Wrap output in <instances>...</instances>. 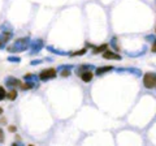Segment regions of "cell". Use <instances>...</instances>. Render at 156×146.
<instances>
[{"instance_id": "6da1fadb", "label": "cell", "mask_w": 156, "mask_h": 146, "mask_svg": "<svg viewBox=\"0 0 156 146\" xmlns=\"http://www.w3.org/2000/svg\"><path fill=\"white\" fill-rule=\"evenodd\" d=\"M30 37H23V38H20V39L17 41H14L11 46H8L7 47V51L9 52H23V51H26L29 47H30Z\"/></svg>"}, {"instance_id": "7a4b0ae2", "label": "cell", "mask_w": 156, "mask_h": 146, "mask_svg": "<svg viewBox=\"0 0 156 146\" xmlns=\"http://www.w3.org/2000/svg\"><path fill=\"white\" fill-rule=\"evenodd\" d=\"M143 85L147 89H154L156 85V75L155 72H148L143 76Z\"/></svg>"}, {"instance_id": "3957f363", "label": "cell", "mask_w": 156, "mask_h": 146, "mask_svg": "<svg viewBox=\"0 0 156 146\" xmlns=\"http://www.w3.org/2000/svg\"><path fill=\"white\" fill-rule=\"evenodd\" d=\"M44 47V42H43V39H34L30 42V55H35V53H39L42 51V48Z\"/></svg>"}, {"instance_id": "277c9868", "label": "cell", "mask_w": 156, "mask_h": 146, "mask_svg": "<svg viewBox=\"0 0 156 146\" xmlns=\"http://www.w3.org/2000/svg\"><path fill=\"white\" fill-rule=\"evenodd\" d=\"M56 75H57L56 69H53V68H48V69H43L38 77H39V80L41 81H47V80L55 78Z\"/></svg>"}, {"instance_id": "5b68a950", "label": "cell", "mask_w": 156, "mask_h": 146, "mask_svg": "<svg viewBox=\"0 0 156 146\" xmlns=\"http://www.w3.org/2000/svg\"><path fill=\"white\" fill-rule=\"evenodd\" d=\"M23 81L31 86V89H37L39 87V77L37 75H25L23 76Z\"/></svg>"}, {"instance_id": "8992f818", "label": "cell", "mask_w": 156, "mask_h": 146, "mask_svg": "<svg viewBox=\"0 0 156 146\" xmlns=\"http://www.w3.org/2000/svg\"><path fill=\"white\" fill-rule=\"evenodd\" d=\"M117 73H131V75H134L135 77H140L142 76V71L139 69V68H134V67H130V68H117Z\"/></svg>"}, {"instance_id": "52a82bcc", "label": "cell", "mask_w": 156, "mask_h": 146, "mask_svg": "<svg viewBox=\"0 0 156 146\" xmlns=\"http://www.w3.org/2000/svg\"><path fill=\"white\" fill-rule=\"evenodd\" d=\"M20 85H21V81L18 78H16V77L8 76L5 78V86L9 87V89H16V87H18Z\"/></svg>"}, {"instance_id": "ba28073f", "label": "cell", "mask_w": 156, "mask_h": 146, "mask_svg": "<svg viewBox=\"0 0 156 146\" xmlns=\"http://www.w3.org/2000/svg\"><path fill=\"white\" fill-rule=\"evenodd\" d=\"M103 57H104V59H108V60H121V59H122V56H121L120 53H116L115 51H109L108 48L104 51Z\"/></svg>"}, {"instance_id": "9c48e42d", "label": "cell", "mask_w": 156, "mask_h": 146, "mask_svg": "<svg viewBox=\"0 0 156 146\" xmlns=\"http://www.w3.org/2000/svg\"><path fill=\"white\" fill-rule=\"evenodd\" d=\"M94 69H95V67L92 64H82V65H78L76 68V73H77V76H80L81 73L89 72V71H94Z\"/></svg>"}, {"instance_id": "30bf717a", "label": "cell", "mask_w": 156, "mask_h": 146, "mask_svg": "<svg viewBox=\"0 0 156 146\" xmlns=\"http://www.w3.org/2000/svg\"><path fill=\"white\" fill-rule=\"evenodd\" d=\"M47 51H50L52 53H55V55H58V56H69L70 52L68 51H62V50H58V48L53 47V46H47Z\"/></svg>"}, {"instance_id": "8fae6325", "label": "cell", "mask_w": 156, "mask_h": 146, "mask_svg": "<svg viewBox=\"0 0 156 146\" xmlns=\"http://www.w3.org/2000/svg\"><path fill=\"white\" fill-rule=\"evenodd\" d=\"M115 68L112 67V65H105V67H99V68H96L95 69V75L96 76H103L104 73L107 72H109V71H113Z\"/></svg>"}, {"instance_id": "7c38bea8", "label": "cell", "mask_w": 156, "mask_h": 146, "mask_svg": "<svg viewBox=\"0 0 156 146\" xmlns=\"http://www.w3.org/2000/svg\"><path fill=\"white\" fill-rule=\"evenodd\" d=\"M13 37V34H0V48H4L5 47V45L8 43V41L11 39V38Z\"/></svg>"}, {"instance_id": "4fadbf2b", "label": "cell", "mask_w": 156, "mask_h": 146, "mask_svg": "<svg viewBox=\"0 0 156 146\" xmlns=\"http://www.w3.org/2000/svg\"><path fill=\"white\" fill-rule=\"evenodd\" d=\"M146 51H147V46H143L142 47V51H138V52H129V51H126L125 55L126 56H130V57H139V56L144 55Z\"/></svg>"}, {"instance_id": "5bb4252c", "label": "cell", "mask_w": 156, "mask_h": 146, "mask_svg": "<svg viewBox=\"0 0 156 146\" xmlns=\"http://www.w3.org/2000/svg\"><path fill=\"white\" fill-rule=\"evenodd\" d=\"M0 30H2L3 34H13V27H12V25L9 22H3Z\"/></svg>"}, {"instance_id": "9a60e30c", "label": "cell", "mask_w": 156, "mask_h": 146, "mask_svg": "<svg viewBox=\"0 0 156 146\" xmlns=\"http://www.w3.org/2000/svg\"><path fill=\"white\" fill-rule=\"evenodd\" d=\"M81 80L83 82H90L92 80V77H94V75H92V71H89V72H83L80 75Z\"/></svg>"}, {"instance_id": "2e32d148", "label": "cell", "mask_w": 156, "mask_h": 146, "mask_svg": "<svg viewBox=\"0 0 156 146\" xmlns=\"http://www.w3.org/2000/svg\"><path fill=\"white\" fill-rule=\"evenodd\" d=\"M107 48H108V45L107 43H104V45H100L98 47H92V53H99V52H103L105 51Z\"/></svg>"}, {"instance_id": "e0dca14e", "label": "cell", "mask_w": 156, "mask_h": 146, "mask_svg": "<svg viewBox=\"0 0 156 146\" xmlns=\"http://www.w3.org/2000/svg\"><path fill=\"white\" fill-rule=\"evenodd\" d=\"M109 46H111L112 48H113L115 52H120V47H119V45H117V38H116V37H113V38L111 39Z\"/></svg>"}, {"instance_id": "ac0fdd59", "label": "cell", "mask_w": 156, "mask_h": 146, "mask_svg": "<svg viewBox=\"0 0 156 146\" xmlns=\"http://www.w3.org/2000/svg\"><path fill=\"white\" fill-rule=\"evenodd\" d=\"M17 91L16 90H11V91H9V93H7V95H5V98H8V99H11V100H14V99H16L17 98Z\"/></svg>"}, {"instance_id": "d6986e66", "label": "cell", "mask_w": 156, "mask_h": 146, "mask_svg": "<svg viewBox=\"0 0 156 146\" xmlns=\"http://www.w3.org/2000/svg\"><path fill=\"white\" fill-rule=\"evenodd\" d=\"M62 69H73V65H72V64H62V65H58L57 69H56V72H60V71H62Z\"/></svg>"}, {"instance_id": "ffe728a7", "label": "cell", "mask_w": 156, "mask_h": 146, "mask_svg": "<svg viewBox=\"0 0 156 146\" xmlns=\"http://www.w3.org/2000/svg\"><path fill=\"white\" fill-rule=\"evenodd\" d=\"M7 60H8L9 63H16V64L21 61V59H20L18 56H8V57H7Z\"/></svg>"}, {"instance_id": "44dd1931", "label": "cell", "mask_w": 156, "mask_h": 146, "mask_svg": "<svg viewBox=\"0 0 156 146\" xmlns=\"http://www.w3.org/2000/svg\"><path fill=\"white\" fill-rule=\"evenodd\" d=\"M86 48H82V50H80V51H76V52H73V53H70L72 56H81V55H85L86 53Z\"/></svg>"}, {"instance_id": "7402d4cb", "label": "cell", "mask_w": 156, "mask_h": 146, "mask_svg": "<svg viewBox=\"0 0 156 146\" xmlns=\"http://www.w3.org/2000/svg\"><path fill=\"white\" fill-rule=\"evenodd\" d=\"M70 71H72V69H62V71H60V75H61L62 77H69V76L72 75Z\"/></svg>"}, {"instance_id": "603a6c76", "label": "cell", "mask_w": 156, "mask_h": 146, "mask_svg": "<svg viewBox=\"0 0 156 146\" xmlns=\"http://www.w3.org/2000/svg\"><path fill=\"white\" fill-rule=\"evenodd\" d=\"M5 95H7V91L4 90V87H2V86H0V100L5 99Z\"/></svg>"}, {"instance_id": "cb8c5ba5", "label": "cell", "mask_w": 156, "mask_h": 146, "mask_svg": "<svg viewBox=\"0 0 156 146\" xmlns=\"http://www.w3.org/2000/svg\"><path fill=\"white\" fill-rule=\"evenodd\" d=\"M43 61H44V60H42V59H37V60H33V61H30V65H39V64H42Z\"/></svg>"}, {"instance_id": "d4e9b609", "label": "cell", "mask_w": 156, "mask_h": 146, "mask_svg": "<svg viewBox=\"0 0 156 146\" xmlns=\"http://www.w3.org/2000/svg\"><path fill=\"white\" fill-rule=\"evenodd\" d=\"M155 34H151V35H146V38H144V39L146 41H150V42H155Z\"/></svg>"}, {"instance_id": "484cf974", "label": "cell", "mask_w": 156, "mask_h": 146, "mask_svg": "<svg viewBox=\"0 0 156 146\" xmlns=\"http://www.w3.org/2000/svg\"><path fill=\"white\" fill-rule=\"evenodd\" d=\"M4 141V132H3V129L0 128V144H2Z\"/></svg>"}, {"instance_id": "4316f807", "label": "cell", "mask_w": 156, "mask_h": 146, "mask_svg": "<svg viewBox=\"0 0 156 146\" xmlns=\"http://www.w3.org/2000/svg\"><path fill=\"white\" fill-rule=\"evenodd\" d=\"M9 132H16V126H9Z\"/></svg>"}, {"instance_id": "83f0119b", "label": "cell", "mask_w": 156, "mask_h": 146, "mask_svg": "<svg viewBox=\"0 0 156 146\" xmlns=\"http://www.w3.org/2000/svg\"><path fill=\"white\" fill-rule=\"evenodd\" d=\"M3 112H4V111H3V108H2V107H0V115H2Z\"/></svg>"}]
</instances>
